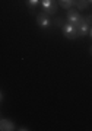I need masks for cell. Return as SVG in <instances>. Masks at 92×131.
I'll list each match as a JSON object with an SVG mask.
<instances>
[{
    "label": "cell",
    "instance_id": "cell-1",
    "mask_svg": "<svg viewBox=\"0 0 92 131\" xmlns=\"http://www.w3.org/2000/svg\"><path fill=\"white\" fill-rule=\"evenodd\" d=\"M61 31H63V35H65L67 39H76L79 37V32H78V26L66 22L63 26H61Z\"/></svg>",
    "mask_w": 92,
    "mask_h": 131
},
{
    "label": "cell",
    "instance_id": "cell-2",
    "mask_svg": "<svg viewBox=\"0 0 92 131\" xmlns=\"http://www.w3.org/2000/svg\"><path fill=\"white\" fill-rule=\"evenodd\" d=\"M37 24H38V26H40V28L48 29L51 25L54 24V22L50 19V15H47L45 12H42V13H40L37 16Z\"/></svg>",
    "mask_w": 92,
    "mask_h": 131
},
{
    "label": "cell",
    "instance_id": "cell-3",
    "mask_svg": "<svg viewBox=\"0 0 92 131\" xmlns=\"http://www.w3.org/2000/svg\"><path fill=\"white\" fill-rule=\"evenodd\" d=\"M82 16L76 12V10L73 9H69V12H67V22L72 25H75V26H79L80 25V22H82Z\"/></svg>",
    "mask_w": 92,
    "mask_h": 131
},
{
    "label": "cell",
    "instance_id": "cell-4",
    "mask_svg": "<svg viewBox=\"0 0 92 131\" xmlns=\"http://www.w3.org/2000/svg\"><path fill=\"white\" fill-rule=\"evenodd\" d=\"M41 5H42V12H45L47 15H54L56 13V9H57V6H56L54 0H41Z\"/></svg>",
    "mask_w": 92,
    "mask_h": 131
},
{
    "label": "cell",
    "instance_id": "cell-5",
    "mask_svg": "<svg viewBox=\"0 0 92 131\" xmlns=\"http://www.w3.org/2000/svg\"><path fill=\"white\" fill-rule=\"evenodd\" d=\"M89 29H91V25L86 22V19L83 18L80 25L78 26V32H79V37H86L89 35Z\"/></svg>",
    "mask_w": 92,
    "mask_h": 131
},
{
    "label": "cell",
    "instance_id": "cell-6",
    "mask_svg": "<svg viewBox=\"0 0 92 131\" xmlns=\"http://www.w3.org/2000/svg\"><path fill=\"white\" fill-rule=\"evenodd\" d=\"M0 130L2 131H12V130H16V128H15L12 121L6 119V118H2V121H0Z\"/></svg>",
    "mask_w": 92,
    "mask_h": 131
},
{
    "label": "cell",
    "instance_id": "cell-7",
    "mask_svg": "<svg viewBox=\"0 0 92 131\" xmlns=\"http://www.w3.org/2000/svg\"><path fill=\"white\" fill-rule=\"evenodd\" d=\"M59 3L63 9H72V6L76 3V0H59Z\"/></svg>",
    "mask_w": 92,
    "mask_h": 131
},
{
    "label": "cell",
    "instance_id": "cell-8",
    "mask_svg": "<svg viewBox=\"0 0 92 131\" xmlns=\"http://www.w3.org/2000/svg\"><path fill=\"white\" fill-rule=\"evenodd\" d=\"M75 5L78 6L80 10H83V9H86L88 7V0H76V3Z\"/></svg>",
    "mask_w": 92,
    "mask_h": 131
},
{
    "label": "cell",
    "instance_id": "cell-9",
    "mask_svg": "<svg viewBox=\"0 0 92 131\" xmlns=\"http://www.w3.org/2000/svg\"><path fill=\"white\" fill-rule=\"evenodd\" d=\"M40 2H41V0H28V7H29V9H35Z\"/></svg>",
    "mask_w": 92,
    "mask_h": 131
},
{
    "label": "cell",
    "instance_id": "cell-10",
    "mask_svg": "<svg viewBox=\"0 0 92 131\" xmlns=\"http://www.w3.org/2000/svg\"><path fill=\"white\" fill-rule=\"evenodd\" d=\"M54 24H56V26H60V28L65 25V24H63V19H61V18H56V19H54Z\"/></svg>",
    "mask_w": 92,
    "mask_h": 131
},
{
    "label": "cell",
    "instance_id": "cell-11",
    "mask_svg": "<svg viewBox=\"0 0 92 131\" xmlns=\"http://www.w3.org/2000/svg\"><path fill=\"white\" fill-rule=\"evenodd\" d=\"M85 19H86V22H88V24H89V25L92 26V15H88V16H86Z\"/></svg>",
    "mask_w": 92,
    "mask_h": 131
},
{
    "label": "cell",
    "instance_id": "cell-12",
    "mask_svg": "<svg viewBox=\"0 0 92 131\" xmlns=\"http://www.w3.org/2000/svg\"><path fill=\"white\" fill-rule=\"evenodd\" d=\"M89 37H91V39H92V26H91V29H89Z\"/></svg>",
    "mask_w": 92,
    "mask_h": 131
},
{
    "label": "cell",
    "instance_id": "cell-13",
    "mask_svg": "<svg viewBox=\"0 0 92 131\" xmlns=\"http://www.w3.org/2000/svg\"><path fill=\"white\" fill-rule=\"evenodd\" d=\"M88 2H91V3H92V0H88Z\"/></svg>",
    "mask_w": 92,
    "mask_h": 131
}]
</instances>
